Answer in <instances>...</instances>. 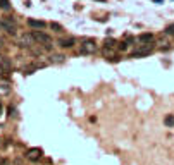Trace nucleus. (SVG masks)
<instances>
[{
    "label": "nucleus",
    "mask_w": 174,
    "mask_h": 165,
    "mask_svg": "<svg viewBox=\"0 0 174 165\" xmlns=\"http://www.w3.org/2000/svg\"><path fill=\"white\" fill-rule=\"evenodd\" d=\"M97 43H95V40L92 38H84L81 41V53L83 55H93L95 52H97Z\"/></svg>",
    "instance_id": "nucleus-1"
},
{
    "label": "nucleus",
    "mask_w": 174,
    "mask_h": 165,
    "mask_svg": "<svg viewBox=\"0 0 174 165\" xmlns=\"http://www.w3.org/2000/svg\"><path fill=\"white\" fill-rule=\"evenodd\" d=\"M154 52V47H152V43H145V45H142L140 48H136L131 53V58H136V57H147V55H150Z\"/></svg>",
    "instance_id": "nucleus-2"
},
{
    "label": "nucleus",
    "mask_w": 174,
    "mask_h": 165,
    "mask_svg": "<svg viewBox=\"0 0 174 165\" xmlns=\"http://www.w3.org/2000/svg\"><path fill=\"white\" fill-rule=\"evenodd\" d=\"M0 28H4L9 35H16V24H14V19L12 17H5V19H0Z\"/></svg>",
    "instance_id": "nucleus-3"
},
{
    "label": "nucleus",
    "mask_w": 174,
    "mask_h": 165,
    "mask_svg": "<svg viewBox=\"0 0 174 165\" xmlns=\"http://www.w3.org/2000/svg\"><path fill=\"white\" fill-rule=\"evenodd\" d=\"M33 36H35V40L38 41V43H43V45H50L52 38L47 35V33H43V31H40V29H36V31H33Z\"/></svg>",
    "instance_id": "nucleus-4"
},
{
    "label": "nucleus",
    "mask_w": 174,
    "mask_h": 165,
    "mask_svg": "<svg viewBox=\"0 0 174 165\" xmlns=\"http://www.w3.org/2000/svg\"><path fill=\"white\" fill-rule=\"evenodd\" d=\"M26 156L30 158V160H33V162H36V160H40V156H41V148H28L26 150Z\"/></svg>",
    "instance_id": "nucleus-5"
},
{
    "label": "nucleus",
    "mask_w": 174,
    "mask_h": 165,
    "mask_svg": "<svg viewBox=\"0 0 174 165\" xmlns=\"http://www.w3.org/2000/svg\"><path fill=\"white\" fill-rule=\"evenodd\" d=\"M74 45H76V40L71 38V36H69V38H61L59 40V47H61V48H72Z\"/></svg>",
    "instance_id": "nucleus-6"
},
{
    "label": "nucleus",
    "mask_w": 174,
    "mask_h": 165,
    "mask_svg": "<svg viewBox=\"0 0 174 165\" xmlns=\"http://www.w3.org/2000/svg\"><path fill=\"white\" fill-rule=\"evenodd\" d=\"M28 24H30L31 28H35V29H43L47 24H45V21H40V19H33V17H30L28 19Z\"/></svg>",
    "instance_id": "nucleus-7"
},
{
    "label": "nucleus",
    "mask_w": 174,
    "mask_h": 165,
    "mask_svg": "<svg viewBox=\"0 0 174 165\" xmlns=\"http://www.w3.org/2000/svg\"><path fill=\"white\" fill-rule=\"evenodd\" d=\"M36 40H35V36H33V33L31 35H22V38H21V43L24 45V47H30V45H33Z\"/></svg>",
    "instance_id": "nucleus-8"
},
{
    "label": "nucleus",
    "mask_w": 174,
    "mask_h": 165,
    "mask_svg": "<svg viewBox=\"0 0 174 165\" xmlns=\"http://www.w3.org/2000/svg\"><path fill=\"white\" fill-rule=\"evenodd\" d=\"M138 41H142V43H152L154 41V35L152 33H142L138 36Z\"/></svg>",
    "instance_id": "nucleus-9"
},
{
    "label": "nucleus",
    "mask_w": 174,
    "mask_h": 165,
    "mask_svg": "<svg viewBox=\"0 0 174 165\" xmlns=\"http://www.w3.org/2000/svg\"><path fill=\"white\" fill-rule=\"evenodd\" d=\"M64 60H66V55H62V53H53V55H50L52 64H62Z\"/></svg>",
    "instance_id": "nucleus-10"
},
{
    "label": "nucleus",
    "mask_w": 174,
    "mask_h": 165,
    "mask_svg": "<svg viewBox=\"0 0 174 165\" xmlns=\"http://www.w3.org/2000/svg\"><path fill=\"white\" fill-rule=\"evenodd\" d=\"M102 53H103V57H105V58H114V57H116V55H114L112 47H103Z\"/></svg>",
    "instance_id": "nucleus-11"
},
{
    "label": "nucleus",
    "mask_w": 174,
    "mask_h": 165,
    "mask_svg": "<svg viewBox=\"0 0 174 165\" xmlns=\"http://www.w3.org/2000/svg\"><path fill=\"white\" fill-rule=\"evenodd\" d=\"M164 124H165L167 127H174V115H173V114L165 115V119H164Z\"/></svg>",
    "instance_id": "nucleus-12"
},
{
    "label": "nucleus",
    "mask_w": 174,
    "mask_h": 165,
    "mask_svg": "<svg viewBox=\"0 0 174 165\" xmlns=\"http://www.w3.org/2000/svg\"><path fill=\"white\" fill-rule=\"evenodd\" d=\"M50 29L55 31V33H62V26L59 24V22H53V21L50 22Z\"/></svg>",
    "instance_id": "nucleus-13"
},
{
    "label": "nucleus",
    "mask_w": 174,
    "mask_h": 165,
    "mask_svg": "<svg viewBox=\"0 0 174 165\" xmlns=\"http://www.w3.org/2000/svg\"><path fill=\"white\" fill-rule=\"evenodd\" d=\"M10 89H12V88H10L9 84H0V95H9Z\"/></svg>",
    "instance_id": "nucleus-14"
},
{
    "label": "nucleus",
    "mask_w": 174,
    "mask_h": 165,
    "mask_svg": "<svg viewBox=\"0 0 174 165\" xmlns=\"http://www.w3.org/2000/svg\"><path fill=\"white\" fill-rule=\"evenodd\" d=\"M2 69H4L5 72H9V71H10V62H9V58H2Z\"/></svg>",
    "instance_id": "nucleus-15"
},
{
    "label": "nucleus",
    "mask_w": 174,
    "mask_h": 165,
    "mask_svg": "<svg viewBox=\"0 0 174 165\" xmlns=\"http://www.w3.org/2000/svg\"><path fill=\"white\" fill-rule=\"evenodd\" d=\"M0 9H4V10H9V9H10V4H9V0H0Z\"/></svg>",
    "instance_id": "nucleus-16"
},
{
    "label": "nucleus",
    "mask_w": 174,
    "mask_h": 165,
    "mask_svg": "<svg viewBox=\"0 0 174 165\" xmlns=\"http://www.w3.org/2000/svg\"><path fill=\"white\" fill-rule=\"evenodd\" d=\"M164 33H165V35H171V36H174V22H173V24H169V26L164 29Z\"/></svg>",
    "instance_id": "nucleus-17"
},
{
    "label": "nucleus",
    "mask_w": 174,
    "mask_h": 165,
    "mask_svg": "<svg viewBox=\"0 0 174 165\" xmlns=\"http://www.w3.org/2000/svg\"><path fill=\"white\" fill-rule=\"evenodd\" d=\"M103 45H105V47H116V40L114 38H107L105 41H103Z\"/></svg>",
    "instance_id": "nucleus-18"
},
{
    "label": "nucleus",
    "mask_w": 174,
    "mask_h": 165,
    "mask_svg": "<svg viewBox=\"0 0 174 165\" xmlns=\"http://www.w3.org/2000/svg\"><path fill=\"white\" fill-rule=\"evenodd\" d=\"M119 50H128V41H121V43H119Z\"/></svg>",
    "instance_id": "nucleus-19"
},
{
    "label": "nucleus",
    "mask_w": 174,
    "mask_h": 165,
    "mask_svg": "<svg viewBox=\"0 0 174 165\" xmlns=\"http://www.w3.org/2000/svg\"><path fill=\"white\" fill-rule=\"evenodd\" d=\"M14 112H16V108L10 105V107H9V114H10V115H14Z\"/></svg>",
    "instance_id": "nucleus-20"
},
{
    "label": "nucleus",
    "mask_w": 174,
    "mask_h": 165,
    "mask_svg": "<svg viewBox=\"0 0 174 165\" xmlns=\"http://www.w3.org/2000/svg\"><path fill=\"white\" fill-rule=\"evenodd\" d=\"M2 47H4V41H2V40H0V48H2Z\"/></svg>",
    "instance_id": "nucleus-21"
},
{
    "label": "nucleus",
    "mask_w": 174,
    "mask_h": 165,
    "mask_svg": "<svg viewBox=\"0 0 174 165\" xmlns=\"http://www.w3.org/2000/svg\"><path fill=\"white\" fill-rule=\"evenodd\" d=\"M154 2H157V4H160V2H162V0H154Z\"/></svg>",
    "instance_id": "nucleus-22"
},
{
    "label": "nucleus",
    "mask_w": 174,
    "mask_h": 165,
    "mask_svg": "<svg viewBox=\"0 0 174 165\" xmlns=\"http://www.w3.org/2000/svg\"><path fill=\"white\" fill-rule=\"evenodd\" d=\"M0 114H2V103H0Z\"/></svg>",
    "instance_id": "nucleus-23"
}]
</instances>
